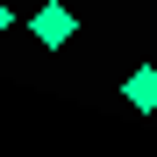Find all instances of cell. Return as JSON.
<instances>
[{
  "label": "cell",
  "instance_id": "cell-1",
  "mask_svg": "<svg viewBox=\"0 0 157 157\" xmlns=\"http://www.w3.org/2000/svg\"><path fill=\"white\" fill-rule=\"evenodd\" d=\"M29 29H36V43H43V50H64V43L78 36V14L64 7V0H43V7L29 14Z\"/></svg>",
  "mask_w": 157,
  "mask_h": 157
},
{
  "label": "cell",
  "instance_id": "cell-3",
  "mask_svg": "<svg viewBox=\"0 0 157 157\" xmlns=\"http://www.w3.org/2000/svg\"><path fill=\"white\" fill-rule=\"evenodd\" d=\"M7 29H14V7H7V0H0V36H7Z\"/></svg>",
  "mask_w": 157,
  "mask_h": 157
},
{
  "label": "cell",
  "instance_id": "cell-2",
  "mask_svg": "<svg viewBox=\"0 0 157 157\" xmlns=\"http://www.w3.org/2000/svg\"><path fill=\"white\" fill-rule=\"evenodd\" d=\"M121 100H128L136 114H157V64H136V71H128V78H121Z\"/></svg>",
  "mask_w": 157,
  "mask_h": 157
}]
</instances>
